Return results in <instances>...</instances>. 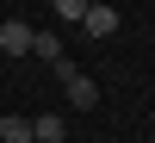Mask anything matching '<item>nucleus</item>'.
I'll return each instance as SVG.
<instances>
[{
    "label": "nucleus",
    "mask_w": 155,
    "mask_h": 143,
    "mask_svg": "<svg viewBox=\"0 0 155 143\" xmlns=\"http://www.w3.org/2000/svg\"><path fill=\"white\" fill-rule=\"evenodd\" d=\"M31 56H37V62H50V69H56V62H68V56H62V37H56V31H31Z\"/></svg>",
    "instance_id": "4"
},
{
    "label": "nucleus",
    "mask_w": 155,
    "mask_h": 143,
    "mask_svg": "<svg viewBox=\"0 0 155 143\" xmlns=\"http://www.w3.org/2000/svg\"><path fill=\"white\" fill-rule=\"evenodd\" d=\"M93 6V0H56V19H68V25H81V12Z\"/></svg>",
    "instance_id": "7"
},
{
    "label": "nucleus",
    "mask_w": 155,
    "mask_h": 143,
    "mask_svg": "<svg viewBox=\"0 0 155 143\" xmlns=\"http://www.w3.org/2000/svg\"><path fill=\"white\" fill-rule=\"evenodd\" d=\"M56 81H62V94H68V106H74V112H93V106H99V81H93L87 69L56 62Z\"/></svg>",
    "instance_id": "1"
},
{
    "label": "nucleus",
    "mask_w": 155,
    "mask_h": 143,
    "mask_svg": "<svg viewBox=\"0 0 155 143\" xmlns=\"http://www.w3.org/2000/svg\"><path fill=\"white\" fill-rule=\"evenodd\" d=\"M68 137V124L56 118V112H44V118H31V143H62Z\"/></svg>",
    "instance_id": "5"
},
{
    "label": "nucleus",
    "mask_w": 155,
    "mask_h": 143,
    "mask_svg": "<svg viewBox=\"0 0 155 143\" xmlns=\"http://www.w3.org/2000/svg\"><path fill=\"white\" fill-rule=\"evenodd\" d=\"M0 50H6V56H31V25H25V19H6V25H0Z\"/></svg>",
    "instance_id": "3"
},
{
    "label": "nucleus",
    "mask_w": 155,
    "mask_h": 143,
    "mask_svg": "<svg viewBox=\"0 0 155 143\" xmlns=\"http://www.w3.org/2000/svg\"><path fill=\"white\" fill-rule=\"evenodd\" d=\"M81 31L87 37H112V31H118V6H99V0H93V6L81 12Z\"/></svg>",
    "instance_id": "2"
},
{
    "label": "nucleus",
    "mask_w": 155,
    "mask_h": 143,
    "mask_svg": "<svg viewBox=\"0 0 155 143\" xmlns=\"http://www.w3.org/2000/svg\"><path fill=\"white\" fill-rule=\"evenodd\" d=\"M0 143H31V118H0Z\"/></svg>",
    "instance_id": "6"
}]
</instances>
